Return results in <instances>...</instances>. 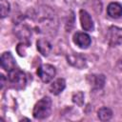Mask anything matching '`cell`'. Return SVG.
Segmentation results:
<instances>
[{
	"instance_id": "obj_1",
	"label": "cell",
	"mask_w": 122,
	"mask_h": 122,
	"mask_svg": "<svg viewBox=\"0 0 122 122\" xmlns=\"http://www.w3.org/2000/svg\"><path fill=\"white\" fill-rule=\"evenodd\" d=\"M34 21L35 28L38 30H43V32H48L49 30L56 29V17L54 12L49 7H41L34 18Z\"/></svg>"
},
{
	"instance_id": "obj_2",
	"label": "cell",
	"mask_w": 122,
	"mask_h": 122,
	"mask_svg": "<svg viewBox=\"0 0 122 122\" xmlns=\"http://www.w3.org/2000/svg\"><path fill=\"white\" fill-rule=\"evenodd\" d=\"M34 28L35 26H33L31 22L30 23V20L27 17H23L21 20H19L16 23L14 27V33L20 40H22L25 43L30 44V38L31 36V31Z\"/></svg>"
},
{
	"instance_id": "obj_3",
	"label": "cell",
	"mask_w": 122,
	"mask_h": 122,
	"mask_svg": "<svg viewBox=\"0 0 122 122\" xmlns=\"http://www.w3.org/2000/svg\"><path fill=\"white\" fill-rule=\"evenodd\" d=\"M51 111V100L50 97L45 96L41 98L33 107L32 114L36 119H44L48 117Z\"/></svg>"
},
{
	"instance_id": "obj_4",
	"label": "cell",
	"mask_w": 122,
	"mask_h": 122,
	"mask_svg": "<svg viewBox=\"0 0 122 122\" xmlns=\"http://www.w3.org/2000/svg\"><path fill=\"white\" fill-rule=\"evenodd\" d=\"M9 80L16 89H23L27 83L25 73L18 69H13L9 71Z\"/></svg>"
},
{
	"instance_id": "obj_5",
	"label": "cell",
	"mask_w": 122,
	"mask_h": 122,
	"mask_svg": "<svg viewBox=\"0 0 122 122\" xmlns=\"http://www.w3.org/2000/svg\"><path fill=\"white\" fill-rule=\"evenodd\" d=\"M107 38L111 47H115L122 44V28L116 26L110 27L107 33Z\"/></svg>"
},
{
	"instance_id": "obj_6",
	"label": "cell",
	"mask_w": 122,
	"mask_h": 122,
	"mask_svg": "<svg viewBox=\"0 0 122 122\" xmlns=\"http://www.w3.org/2000/svg\"><path fill=\"white\" fill-rule=\"evenodd\" d=\"M55 68L50 64H43L37 69V75L44 83L51 81L55 75Z\"/></svg>"
},
{
	"instance_id": "obj_7",
	"label": "cell",
	"mask_w": 122,
	"mask_h": 122,
	"mask_svg": "<svg viewBox=\"0 0 122 122\" xmlns=\"http://www.w3.org/2000/svg\"><path fill=\"white\" fill-rule=\"evenodd\" d=\"M79 19H80L81 27L83 28L84 30L92 31L93 30V28H94L93 21H92L90 13L88 11H86L85 10H80V11H79Z\"/></svg>"
},
{
	"instance_id": "obj_8",
	"label": "cell",
	"mask_w": 122,
	"mask_h": 122,
	"mask_svg": "<svg viewBox=\"0 0 122 122\" xmlns=\"http://www.w3.org/2000/svg\"><path fill=\"white\" fill-rule=\"evenodd\" d=\"M73 42L81 49H87L91 45V37L86 32H76L73 35Z\"/></svg>"
},
{
	"instance_id": "obj_9",
	"label": "cell",
	"mask_w": 122,
	"mask_h": 122,
	"mask_svg": "<svg viewBox=\"0 0 122 122\" xmlns=\"http://www.w3.org/2000/svg\"><path fill=\"white\" fill-rule=\"evenodd\" d=\"M1 66L7 71H10L13 69H15V61H14V58H13L12 54L10 51H6V52L2 53V55H1Z\"/></svg>"
},
{
	"instance_id": "obj_10",
	"label": "cell",
	"mask_w": 122,
	"mask_h": 122,
	"mask_svg": "<svg viewBox=\"0 0 122 122\" xmlns=\"http://www.w3.org/2000/svg\"><path fill=\"white\" fill-rule=\"evenodd\" d=\"M68 63H70L71 66L77 68V69H82L86 66V59L83 55L79 53H71L67 56Z\"/></svg>"
},
{
	"instance_id": "obj_11",
	"label": "cell",
	"mask_w": 122,
	"mask_h": 122,
	"mask_svg": "<svg viewBox=\"0 0 122 122\" xmlns=\"http://www.w3.org/2000/svg\"><path fill=\"white\" fill-rule=\"evenodd\" d=\"M105 76L103 74H92L88 75V82L93 89H101L105 84Z\"/></svg>"
},
{
	"instance_id": "obj_12",
	"label": "cell",
	"mask_w": 122,
	"mask_h": 122,
	"mask_svg": "<svg viewBox=\"0 0 122 122\" xmlns=\"http://www.w3.org/2000/svg\"><path fill=\"white\" fill-rule=\"evenodd\" d=\"M107 12L110 17L117 19L122 16V6L119 3L112 2L109 4V6L107 8Z\"/></svg>"
},
{
	"instance_id": "obj_13",
	"label": "cell",
	"mask_w": 122,
	"mask_h": 122,
	"mask_svg": "<svg viewBox=\"0 0 122 122\" xmlns=\"http://www.w3.org/2000/svg\"><path fill=\"white\" fill-rule=\"evenodd\" d=\"M36 46H37L38 51H39L42 55H44V56L49 55V53H50L51 51V43H50L48 40L44 39V38L39 39V40L36 42Z\"/></svg>"
},
{
	"instance_id": "obj_14",
	"label": "cell",
	"mask_w": 122,
	"mask_h": 122,
	"mask_svg": "<svg viewBox=\"0 0 122 122\" xmlns=\"http://www.w3.org/2000/svg\"><path fill=\"white\" fill-rule=\"evenodd\" d=\"M66 87V82L63 78H58L55 81H53L51 86H50V92L55 95L59 94L60 92H62L64 91Z\"/></svg>"
},
{
	"instance_id": "obj_15",
	"label": "cell",
	"mask_w": 122,
	"mask_h": 122,
	"mask_svg": "<svg viewBox=\"0 0 122 122\" xmlns=\"http://www.w3.org/2000/svg\"><path fill=\"white\" fill-rule=\"evenodd\" d=\"M97 115H98V118L101 121H108L112 117V110L110 108L102 107V108H100L98 110Z\"/></svg>"
},
{
	"instance_id": "obj_16",
	"label": "cell",
	"mask_w": 122,
	"mask_h": 122,
	"mask_svg": "<svg viewBox=\"0 0 122 122\" xmlns=\"http://www.w3.org/2000/svg\"><path fill=\"white\" fill-rule=\"evenodd\" d=\"M10 10V3L5 0H1V17L2 18L6 17L9 14Z\"/></svg>"
},
{
	"instance_id": "obj_17",
	"label": "cell",
	"mask_w": 122,
	"mask_h": 122,
	"mask_svg": "<svg viewBox=\"0 0 122 122\" xmlns=\"http://www.w3.org/2000/svg\"><path fill=\"white\" fill-rule=\"evenodd\" d=\"M72 101L75 104L81 106L83 104V102H84V94H83V92H76L75 93H73V95H72Z\"/></svg>"
},
{
	"instance_id": "obj_18",
	"label": "cell",
	"mask_w": 122,
	"mask_h": 122,
	"mask_svg": "<svg viewBox=\"0 0 122 122\" xmlns=\"http://www.w3.org/2000/svg\"><path fill=\"white\" fill-rule=\"evenodd\" d=\"M116 68L118 69V71H122V59H120L118 62H117V65H116Z\"/></svg>"
},
{
	"instance_id": "obj_19",
	"label": "cell",
	"mask_w": 122,
	"mask_h": 122,
	"mask_svg": "<svg viewBox=\"0 0 122 122\" xmlns=\"http://www.w3.org/2000/svg\"><path fill=\"white\" fill-rule=\"evenodd\" d=\"M1 89L4 87V84H5V82H4V75L3 74H1Z\"/></svg>"
}]
</instances>
